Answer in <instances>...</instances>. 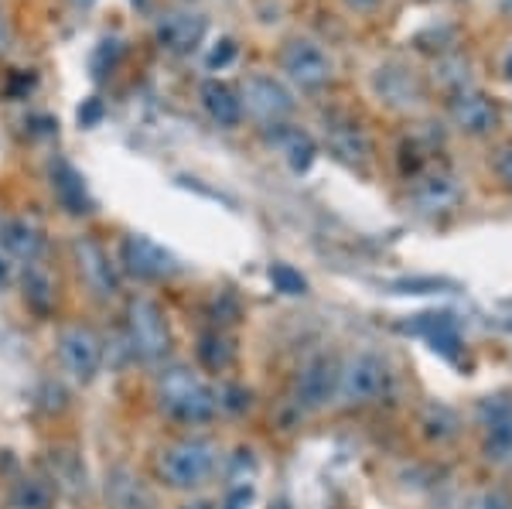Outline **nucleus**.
<instances>
[{
  "label": "nucleus",
  "instance_id": "nucleus-17",
  "mask_svg": "<svg viewBox=\"0 0 512 509\" xmlns=\"http://www.w3.org/2000/svg\"><path fill=\"white\" fill-rule=\"evenodd\" d=\"M267 141L284 154V161L291 164V171H308L318 154V147L311 141L308 130L291 127V123H274V127L267 130Z\"/></svg>",
  "mask_w": 512,
  "mask_h": 509
},
{
  "label": "nucleus",
  "instance_id": "nucleus-24",
  "mask_svg": "<svg viewBox=\"0 0 512 509\" xmlns=\"http://www.w3.org/2000/svg\"><path fill=\"white\" fill-rule=\"evenodd\" d=\"M198 359L219 373V369H226L233 363V342L222 332H205L202 339H198Z\"/></svg>",
  "mask_w": 512,
  "mask_h": 509
},
{
  "label": "nucleus",
  "instance_id": "nucleus-18",
  "mask_svg": "<svg viewBox=\"0 0 512 509\" xmlns=\"http://www.w3.org/2000/svg\"><path fill=\"white\" fill-rule=\"evenodd\" d=\"M198 96H202L205 113H209L219 127H239V120H243V100H239V93L229 86V82L205 79L202 89H198Z\"/></svg>",
  "mask_w": 512,
  "mask_h": 509
},
{
  "label": "nucleus",
  "instance_id": "nucleus-31",
  "mask_svg": "<svg viewBox=\"0 0 512 509\" xmlns=\"http://www.w3.org/2000/svg\"><path fill=\"white\" fill-rule=\"evenodd\" d=\"M253 503V489H246V486H239L233 496H229V503H226V509H246Z\"/></svg>",
  "mask_w": 512,
  "mask_h": 509
},
{
  "label": "nucleus",
  "instance_id": "nucleus-2",
  "mask_svg": "<svg viewBox=\"0 0 512 509\" xmlns=\"http://www.w3.org/2000/svg\"><path fill=\"white\" fill-rule=\"evenodd\" d=\"M161 475L171 489H198L212 479L219 451L209 438H181L161 451Z\"/></svg>",
  "mask_w": 512,
  "mask_h": 509
},
{
  "label": "nucleus",
  "instance_id": "nucleus-11",
  "mask_svg": "<svg viewBox=\"0 0 512 509\" xmlns=\"http://www.w3.org/2000/svg\"><path fill=\"white\" fill-rule=\"evenodd\" d=\"M451 123L468 137H485L499 127V106H495L492 96H485L482 89L472 86H458L448 103Z\"/></svg>",
  "mask_w": 512,
  "mask_h": 509
},
{
  "label": "nucleus",
  "instance_id": "nucleus-15",
  "mask_svg": "<svg viewBox=\"0 0 512 509\" xmlns=\"http://www.w3.org/2000/svg\"><path fill=\"white\" fill-rule=\"evenodd\" d=\"M106 506L110 509H158L147 482L140 479L134 469H127V465H117V469H110V475H106Z\"/></svg>",
  "mask_w": 512,
  "mask_h": 509
},
{
  "label": "nucleus",
  "instance_id": "nucleus-25",
  "mask_svg": "<svg viewBox=\"0 0 512 509\" xmlns=\"http://www.w3.org/2000/svg\"><path fill=\"white\" fill-rule=\"evenodd\" d=\"M24 294H28L31 305L41 308V311H45L48 301H52V284H48V277L38 274L31 264H28V277H24Z\"/></svg>",
  "mask_w": 512,
  "mask_h": 509
},
{
  "label": "nucleus",
  "instance_id": "nucleus-38",
  "mask_svg": "<svg viewBox=\"0 0 512 509\" xmlns=\"http://www.w3.org/2000/svg\"><path fill=\"white\" fill-rule=\"evenodd\" d=\"M134 4H137V7H144V4H147V0H134Z\"/></svg>",
  "mask_w": 512,
  "mask_h": 509
},
{
  "label": "nucleus",
  "instance_id": "nucleus-27",
  "mask_svg": "<svg viewBox=\"0 0 512 509\" xmlns=\"http://www.w3.org/2000/svg\"><path fill=\"white\" fill-rule=\"evenodd\" d=\"M270 281H274L277 291H284V294H304V291H308V281H304V277L297 274L294 267H287V264L270 267Z\"/></svg>",
  "mask_w": 512,
  "mask_h": 509
},
{
  "label": "nucleus",
  "instance_id": "nucleus-20",
  "mask_svg": "<svg viewBox=\"0 0 512 509\" xmlns=\"http://www.w3.org/2000/svg\"><path fill=\"white\" fill-rule=\"evenodd\" d=\"M458 182H454L451 171H431V175H424L417 182V192L414 199L420 209L427 212H441V209H451L454 202H458Z\"/></svg>",
  "mask_w": 512,
  "mask_h": 509
},
{
  "label": "nucleus",
  "instance_id": "nucleus-14",
  "mask_svg": "<svg viewBox=\"0 0 512 509\" xmlns=\"http://www.w3.org/2000/svg\"><path fill=\"white\" fill-rule=\"evenodd\" d=\"M76 260H79V270H82V277H86V284L93 287L99 298H113V294L120 291L117 267L110 264L106 250L96 240H89V236L76 240Z\"/></svg>",
  "mask_w": 512,
  "mask_h": 509
},
{
  "label": "nucleus",
  "instance_id": "nucleus-16",
  "mask_svg": "<svg viewBox=\"0 0 512 509\" xmlns=\"http://www.w3.org/2000/svg\"><path fill=\"white\" fill-rule=\"evenodd\" d=\"M52 192H55V199L62 202V209H69L72 216H86V212L96 209L93 195H89V188H86V178L62 158L52 164Z\"/></svg>",
  "mask_w": 512,
  "mask_h": 509
},
{
  "label": "nucleus",
  "instance_id": "nucleus-1",
  "mask_svg": "<svg viewBox=\"0 0 512 509\" xmlns=\"http://www.w3.org/2000/svg\"><path fill=\"white\" fill-rule=\"evenodd\" d=\"M158 404L181 424H205L219 414V393L188 366H171L158 380Z\"/></svg>",
  "mask_w": 512,
  "mask_h": 509
},
{
  "label": "nucleus",
  "instance_id": "nucleus-23",
  "mask_svg": "<svg viewBox=\"0 0 512 509\" xmlns=\"http://www.w3.org/2000/svg\"><path fill=\"white\" fill-rule=\"evenodd\" d=\"M11 509H52V489L41 479H21L11 489Z\"/></svg>",
  "mask_w": 512,
  "mask_h": 509
},
{
  "label": "nucleus",
  "instance_id": "nucleus-19",
  "mask_svg": "<svg viewBox=\"0 0 512 509\" xmlns=\"http://www.w3.org/2000/svg\"><path fill=\"white\" fill-rule=\"evenodd\" d=\"M0 246L24 264H35L45 253V233L28 219H7V223H0Z\"/></svg>",
  "mask_w": 512,
  "mask_h": 509
},
{
  "label": "nucleus",
  "instance_id": "nucleus-4",
  "mask_svg": "<svg viewBox=\"0 0 512 509\" xmlns=\"http://www.w3.org/2000/svg\"><path fill=\"white\" fill-rule=\"evenodd\" d=\"M280 69L287 72V79H291L294 86L308 89V93L325 89L328 82L335 79L332 55H328L325 48H321L318 41H311V38H291V41H287V45L280 48Z\"/></svg>",
  "mask_w": 512,
  "mask_h": 509
},
{
  "label": "nucleus",
  "instance_id": "nucleus-5",
  "mask_svg": "<svg viewBox=\"0 0 512 509\" xmlns=\"http://www.w3.org/2000/svg\"><path fill=\"white\" fill-rule=\"evenodd\" d=\"M127 335H130V349L144 363H161L168 356L171 346L168 322H164L161 308L151 298H134L127 305Z\"/></svg>",
  "mask_w": 512,
  "mask_h": 509
},
{
  "label": "nucleus",
  "instance_id": "nucleus-37",
  "mask_svg": "<svg viewBox=\"0 0 512 509\" xmlns=\"http://www.w3.org/2000/svg\"><path fill=\"white\" fill-rule=\"evenodd\" d=\"M185 509H209V506H205V503H195V506H185Z\"/></svg>",
  "mask_w": 512,
  "mask_h": 509
},
{
  "label": "nucleus",
  "instance_id": "nucleus-35",
  "mask_svg": "<svg viewBox=\"0 0 512 509\" xmlns=\"http://www.w3.org/2000/svg\"><path fill=\"white\" fill-rule=\"evenodd\" d=\"M499 7H502V14H509L512 18V0H499Z\"/></svg>",
  "mask_w": 512,
  "mask_h": 509
},
{
  "label": "nucleus",
  "instance_id": "nucleus-33",
  "mask_svg": "<svg viewBox=\"0 0 512 509\" xmlns=\"http://www.w3.org/2000/svg\"><path fill=\"white\" fill-rule=\"evenodd\" d=\"M499 175L512 185V147H509V151H502V154H499Z\"/></svg>",
  "mask_w": 512,
  "mask_h": 509
},
{
  "label": "nucleus",
  "instance_id": "nucleus-12",
  "mask_svg": "<svg viewBox=\"0 0 512 509\" xmlns=\"http://www.w3.org/2000/svg\"><path fill=\"white\" fill-rule=\"evenodd\" d=\"M332 393H338V366L332 356H311L308 363L301 366L297 373V383H294V407L301 414L308 410H318L332 400Z\"/></svg>",
  "mask_w": 512,
  "mask_h": 509
},
{
  "label": "nucleus",
  "instance_id": "nucleus-13",
  "mask_svg": "<svg viewBox=\"0 0 512 509\" xmlns=\"http://www.w3.org/2000/svg\"><path fill=\"white\" fill-rule=\"evenodd\" d=\"M373 86L386 103L396 106V110H414V106L424 103V86H420L414 69H407V65H396V62L379 65Z\"/></svg>",
  "mask_w": 512,
  "mask_h": 509
},
{
  "label": "nucleus",
  "instance_id": "nucleus-6",
  "mask_svg": "<svg viewBox=\"0 0 512 509\" xmlns=\"http://www.w3.org/2000/svg\"><path fill=\"white\" fill-rule=\"evenodd\" d=\"M239 100H243V110L256 117L267 127L274 123H284L294 113V96L284 82H277L274 76H263V72H253L246 76L243 89H239Z\"/></svg>",
  "mask_w": 512,
  "mask_h": 509
},
{
  "label": "nucleus",
  "instance_id": "nucleus-36",
  "mask_svg": "<svg viewBox=\"0 0 512 509\" xmlns=\"http://www.w3.org/2000/svg\"><path fill=\"white\" fill-rule=\"evenodd\" d=\"M506 72H509V79H512V52H509V59H506Z\"/></svg>",
  "mask_w": 512,
  "mask_h": 509
},
{
  "label": "nucleus",
  "instance_id": "nucleus-21",
  "mask_svg": "<svg viewBox=\"0 0 512 509\" xmlns=\"http://www.w3.org/2000/svg\"><path fill=\"white\" fill-rule=\"evenodd\" d=\"M325 134H328V147H332V151L342 161L366 164V158H369V141H366V134H362V130L355 127V123H328Z\"/></svg>",
  "mask_w": 512,
  "mask_h": 509
},
{
  "label": "nucleus",
  "instance_id": "nucleus-8",
  "mask_svg": "<svg viewBox=\"0 0 512 509\" xmlns=\"http://www.w3.org/2000/svg\"><path fill=\"white\" fill-rule=\"evenodd\" d=\"M205 31H209V21L205 14L192 11V7H175V11H164L158 24H154V38L168 55H195L205 41Z\"/></svg>",
  "mask_w": 512,
  "mask_h": 509
},
{
  "label": "nucleus",
  "instance_id": "nucleus-9",
  "mask_svg": "<svg viewBox=\"0 0 512 509\" xmlns=\"http://www.w3.org/2000/svg\"><path fill=\"white\" fill-rule=\"evenodd\" d=\"M120 260H123V267H127L130 274L140 277V281H168V277H175L181 270L175 253L164 250L158 240H151V236H140V233L123 236Z\"/></svg>",
  "mask_w": 512,
  "mask_h": 509
},
{
  "label": "nucleus",
  "instance_id": "nucleus-3",
  "mask_svg": "<svg viewBox=\"0 0 512 509\" xmlns=\"http://www.w3.org/2000/svg\"><path fill=\"white\" fill-rule=\"evenodd\" d=\"M390 366L376 352H355V356L338 369V397L349 407H366L376 404L379 397H386L390 390Z\"/></svg>",
  "mask_w": 512,
  "mask_h": 509
},
{
  "label": "nucleus",
  "instance_id": "nucleus-28",
  "mask_svg": "<svg viewBox=\"0 0 512 509\" xmlns=\"http://www.w3.org/2000/svg\"><path fill=\"white\" fill-rule=\"evenodd\" d=\"M431 349H434V352H441L444 359H458V352H461L458 328L448 325V328H441V332H434V335H431Z\"/></svg>",
  "mask_w": 512,
  "mask_h": 509
},
{
  "label": "nucleus",
  "instance_id": "nucleus-10",
  "mask_svg": "<svg viewBox=\"0 0 512 509\" xmlns=\"http://www.w3.org/2000/svg\"><path fill=\"white\" fill-rule=\"evenodd\" d=\"M478 424H482L485 458L495 465L512 462V397H485L478 400Z\"/></svg>",
  "mask_w": 512,
  "mask_h": 509
},
{
  "label": "nucleus",
  "instance_id": "nucleus-22",
  "mask_svg": "<svg viewBox=\"0 0 512 509\" xmlns=\"http://www.w3.org/2000/svg\"><path fill=\"white\" fill-rule=\"evenodd\" d=\"M420 428L431 441H451L458 434V414L448 407V404H427L424 407V417H420Z\"/></svg>",
  "mask_w": 512,
  "mask_h": 509
},
{
  "label": "nucleus",
  "instance_id": "nucleus-7",
  "mask_svg": "<svg viewBox=\"0 0 512 509\" xmlns=\"http://www.w3.org/2000/svg\"><path fill=\"white\" fill-rule=\"evenodd\" d=\"M59 359L76 383H93L103 369V342L89 325H65L59 335Z\"/></svg>",
  "mask_w": 512,
  "mask_h": 509
},
{
  "label": "nucleus",
  "instance_id": "nucleus-29",
  "mask_svg": "<svg viewBox=\"0 0 512 509\" xmlns=\"http://www.w3.org/2000/svg\"><path fill=\"white\" fill-rule=\"evenodd\" d=\"M233 59H236V41L233 38H219L216 48H212L205 62H209V69H226Z\"/></svg>",
  "mask_w": 512,
  "mask_h": 509
},
{
  "label": "nucleus",
  "instance_id": "nucleus-32",
  "mask_svg": "<svg viewBox=\"0 0 512 509\" xmlns=\"http://www.w3.org/2000/svg\"><path fill=\"white\" fill-rule=\"evenodd\" d=\"M11 41H14V35H11V24H7V18H4V7H0V52H7V48H11Z\"/></svg>",
  "mask_w": 512,
  "mask_h": 509
},
{
  "label": "nucleus",
  "instance_id": "nucleus-26",
  "mask_svg": "<svg viewBox=\"0 0 512 509\" xmlns=\"http://www.w3.org/2000/svg\"><path fill=\"white\" fill-rule=\"evenodd\" d=\"M448 325H454L451 322V315H437V311H431V315H414V322H403L400 325V332H410V335H427L431 339L434 332H441V328H448Z\"/></svg>",
  "mask_w": 512,
  "mask_h": 509
},
{
  "label": "nucleus",
  "instance_id": "nucleus-34",
  "mask_svg": "<svg viewBox=\"0 0 512 509\" xmlns=\"http://www.w3.org/2000/svg\"><path fill=\"white\" fill-rule=\"evenodd\" d=\"M379 4V0H345V7H352V11H373V7Z\"/></svg>",
  "mask_w": 512,
  "mask_h": 509
},
{
  "label": "nucleus",
  "instance_id": "nucleus-30",
  "mask_svg": "<svg viewBox=\"0 0 512 509\" xmlns=\"http://www.w3.org/2000/svg\"><path fill=\"white\" fill-rule=\"evenodd\" d=\"M472 509H512V496H506L502 489H485L482 496H475Z\"/></svg>",
  "mask_w": 512,
  "mask_h": 509
}]
</instances>
